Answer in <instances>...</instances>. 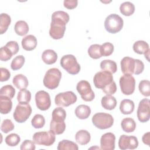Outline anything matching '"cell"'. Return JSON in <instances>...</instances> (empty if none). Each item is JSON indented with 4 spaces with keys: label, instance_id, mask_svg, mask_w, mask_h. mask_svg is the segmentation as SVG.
I'll use <instances>...</instances> for the list:
<instances>
[{
    "label": "cell",
    "instance_id": "cell-1",
    "mask_svg": "<svg viewBox=\"0 0 150 150\" xmlns=\"http://www.w3.org/2000/svg\"><path fill=\"white\" fill-rule=\"evenodd\" d=\"M69 14L62 11H55L52 15L49 35L53 39H62L66 30V25L69 21Z\"/></svg>",
    "mask_w": 150,
    "mask_h": 150
},
{
    "label": "cell",
    "instance_id": "cell-2",
    "mask_svg": "<svg viewBox=\"0 0 150 150\" xmlns=\"http://www.w3.org/2000/svg\"><path fill=\"white\" fill-rule=\"evenodd\" d=\"M120 64L121 71L124 74L138 75L141 74L144 69V64L141 60L130 57H124Z\"/></svg>",
    "mask_w": 150,
    "mask_h": 150
},
{
    "label": "cell",
    "instance_id": "cell-3",
    "mask_svg": "<svg viewBox=\"0 0 150 150\" xmlns=\"http://www.w3.org/2000/svg\"><path fill=\"white\" fill-rule=\"evenodd\" d=\"M61 78V71L57 68H51L45 73L43 78V84L46 88L53 90L58 87Z\"/></svg>",
    "mask_w": 150,
    "mask_h": 150
},
{
    "label": "cell",
    "instance_id": "cell-4",
    "mask_svg": "<svg viewBox=\"0 0 150 150\" xmlns=\"http://www.w3.org/2000/svg\"><path fill=\"white\" fill-rule=\"evenodd\" d=\"M124 25L122 18L117 14L112 13L108 15L105 19L104 27L110 33H116L120 32Z\"/></svg>",
    "mask_w": 150,
    "mask_h": 150
},
{
    "label": "cell",
    "instance_id": "cell-5",
    "mask_svg": "<svg viewBox=\"0 0 150 150\" xmlns=\"http://www.w3.org/2000/svg\"><path fill=\"white\" fill-rule=\"evenodd\" d=\"M93 125L98 129H105L110 128L114 124L112 116L108 113L98 112L92 117Z\"/></svg>",
    "mask_w": 150,
    "mask_h": 150
},
{
    "label": "cell",
    "instance_id": "cell-6",
    "mask_svg": "<svg viewBox=\"0 0 150 150\" xmlns=\"http://www.w3.org/2000/svg\"><path fill=\"white\" fill-rule=\"evenodd\" d=\"M61 66L69 74H77L80 70V66L77 62L76 58L72 54L63 56L60 62Z\"/></svg>",
    "mask_w": 150,
    "mask_h": 150
},
{
    "label": "cell",
    "instance_id": "cell-7",
    "mask_svg": "<svg viewBox=\"0 0 150 150\" xmlns=\"http://www.w3.org/2000/svg\"><path fill=\"white\" fill-rule=\"evenodd\" d=\"M55 134L51 131L35 132L33 135V142L39 145L50 146L55 141Z\"/></svg>",
    "mask_w": 150,
    "mask_h": 150
},
{
    "label": "cell",
    "instance_id": "cell-8",
    "mask_svg": "<svg viewBox=\"0 0 150 150\" xmlns=\"http://www.w3.org/2000/svg\"><path fill=\"white\" fill-rule=\"evenodd\" d=\"M32 110L31 106L28 104H19L15 108L13 117L14 120L19 122H25L31 115Z\"/></svg>",
    "mask_w": 150,
    "mask_h": 150
},
{
    "label": "cell",
    "instance_id": "cell-9",
    "mask_svg": "<svg viewBox=\"0 0 150 150\" xmlns=\"http://www.w3.org/2000/svg\"><path fill=\"white\" fill-rule=\"evenodd\" d=\"M76 89L84 101H91L94 100L95 94L88 81L86 80L80 81L77 84Z\"/></svg>",
    "mask_w": 150,
    "mask_h": 150
},
{
    "label": "cell",
    "instance_id": "cell-10",
    "mask_svg": "<svg viewBox=\"0 0 150 150\" xmlns=\"http://www.w3.org/2000/svg\"><path fill=\"white\" fill-rule=\"evenodd\" d=\"M76 95L71 91L60 93L55 96L54 102L56 105L60 107H68L77 101Z\"/></svg>",
    "mask_w": 150,
    "mask_h": 150
},
{
    "label": "cell",
    "instance_id": "cell-11",
    "mask_svg": "<svg viewBox=\"0 0 150 150\" xmlns=\"http://www.w3.org/2000/svg\"><path fill=\"white\" fill-rule=\"evenodd\" d=\"M120 86L121 92L125 95H131L135 88V80L131 74H124L120 79Z\"/></svg>",
    "mask_w": 150,
    "mask_h": 150
},
{
    "label": "cell",
    "instance_id": "cell-12",
    "mask_svg": "<svg viewBox=\"0 0 150 150\" xmlns=\"http://www.w3.org/2000/svg\"><path fill=\"white\" fill-rule=\"evenodd\" d=\"M113 81V76L112 74L105 71L97 72L95 74L93 78V82L95 87L100 89L105 88Z\"/></svg>",
    "mask_w": 150,
    "mask_h": 150
},
{
    "label": "cell",
    "instance_id": "cell-13",
    "mask_svg": "<svg viewBox=\"0 0 150 150\" xmlns=\"http://www.w3.org/2000/svg\"><path fill=\"white\" fill-rule=\"evenodd\" d=\"M150 101L148 98H144L139 103L137 109V117L141 122H146L150 118Z\"/></svg>",
    "mask_w": 150,
    "mask_h": 150
},
{
    "label": "cell",
    "instance_id": "cell-14",
    "mask_svg": "<svg viewBox=\"0 0 150 150\" xmlns=\"http://www.w3.org/2000/svg\"><path fill=\"white\" fill-rule=\"evenodd\" d=\"M35 102L37 107L42 110H48L51 105V100L49 94L44 91L40 90L35 94Z\"/></svg>",
    "mask_w": 150,
    "mask_h": 150
},
{
    "label": "cell",
    "instance_id": "cell-15",
    "mask_svg": "<svg viewBox=\"0 0 150 150\" xmlns=\"http://www.w3.org/2000/svg\"><path fill=\"white\" fill-rule=\"evenodd\" d=\"M138 146V139L133 135H122L120 136L118 141V146L122 150L134 149Z\"/></svg>",
    "mask_w": 150,
    "mask_h": 150
},
{
    "label": "cell",
    "instance_id": "cell-16",
    "mask_svg": "<svg viewBox=\"0 0 150 150\" xmlns=\"http://www.w3.org/2000/svg\"><path fill=\"white\" fill-rule=\"evenodd\" d=\"M115 136L112 132L103 134L100 138L101 149L103 150H114L115 149Z\"/></svg>",
    "mask_w": 150,
    "mask_h": 150
},
{
    "label": "cell",
    "instance_id": "cell-17",
    "mask_svg": "<svg viewBox=\"0 0 150 150\" xmlns=\"http://www.w3.org/2000/svg\"><path fill=\"white\" fill-rule=\"evenodd\" d=\"M21 44L23 49L25 50H32L35 49L37 46L36 38L32 35H27L22 39Z\"/></svg>",
    "mask_w": 150,
    "mask_h": 150
},
{
    "label": "cell",
    "instance_id": "cell-18",
    "mask_svg": "<svg viewBox=\"0 0 150 150\" xmlns=\"http://www.w3.org/2000/svg\"><path fill=\"white\" fill-rule=\"evenodd\" d=\"M12 102L11 99L3 96H0V111L2 114H8L12 110Z\"/></svg>",
    "mask_w": 150,
    "mask_h": 150
},
{
    "label": "cell",
    "instance_id": "cell-19",
    "mask_svg": "<svg viewBox=\"0 0 150 150\" xmlns=\"http://www.w3.org/2000/svg\"><path fill=\"white\" fill-rule=\"evenodd\" d=\"M75 139L77 143L81 145L87 144L91 139L90 134L87 130L81 129L77 131L75 135Z\"/></svg>",
    "mask_w": 150,
    "mask_h": 150
},
{
    "label": "cell",
    "instance_id": "cell-20",
    "mask_svg": "<svg viewBox=\"0 0 150 150\" xmlns=\"http://www.w3.org/2000/svg\"><path fill=\"white\" fill-rule=\"evenodd\" d=\"M42 59L43 62L46 64H52L56 62L57 59V54L53 50L47 49L42 53Z\"/></svg>",
    "mask_w": 150,
    "mask_h": 150
},
{
    "label": "cell",
    "instance_id": "cell-21",
    "mask_svg": "<svg viewBox=\"0 0 150 150\" xmlns=\"http://www.w3.org/2000/svg\"><path fill=\"white\" fill-rule=\"evenodd\" d=\"M135 108V104L133 101L129 99H124L122 100L120 105V110L121 112L125 115L131 114Z\"/></svg>",
    "mask_w": 150,
    "mask_h": 150
},
{
    "label": "cell",
    "instance_id": "cell-22",
    "mask_svg": "<svg viewBox=\"0 0 150 150\" xmlns=\"http://www.w3.org/2000/svg\"><path fill=\"white\" fill-rule=\"evenodd\" d=\"M12 83L17 88L20 90L26 88L29 84L27 77L22 74H18L14 76Z\"/></svg>",
    "mask_w": 150,
    "mask_h": 150
},
{
    "label": "cell",
    "instance_id": "cell-23",
    "mask_svg": "<svg viewBox=\"0 0 150 150\" xmlns=\"http://www.w3.org/2000/svg\"><path fill=\"white\" fill-rule=\"evenodd\" d=\"M102 107L105 110H112L117 105V100L115 98L111 95H106L104 96L101 101Z\"/></svg>",
    "mask_w": 150,
    "mask_h": 150
},
{
    "label": "cell",
    "instance_id": "cell-24",
    "mask_svg": "<svg viewBox=\"0 0 150 150\" xmlns=\"http://www.w3.org/2000/svg\"><path fill=\"white\" fill-rule=\"evenodd\" d=\"M74 112L78 118L84 120L87 119L90 116L91 114V109L89 106L81 104L76 107Z\"/></svg>",
    "mask_w": 150,
    "mask_h": 150
},
{
    "label": "cell",
    "instance_id": "cell-25",
    "mask_svg": "<svg viewBox=\"0 0 150 150\" xmlns=\"http://www.w3.org/2000/svg\"><path fill=\"white\" fill-rule=\"evenodd\" d=\"M100 68L103 71H108L111 74L115 73L117 70V66L114 61L111 60H104L100 63Z\"/></svg>",
    "mask_w": 150,
    "mask_h": 150
},
{
    "label": "cell",
    "instance_id": "cell-26",
    "mask_svg": "<svg viewBox=\"0 0 150 150\" xmlns=\"http://www.w3.org/2000/svg\"><path fill=\"white\" fill-rule=\"evenodd\" d=\"M121 126L124 132H132L136 128V122L133 118H125L122 120Z\"/></svg>",
    "mask_w": 150,
    "mask_h": 150
},
{
    "label": "cell",
    "instance_id": "cell-27",
    "mask_svg": "<svg viewBox=\"0 0 150 150\" xmlns=\"http://www.w3.org/2000/svg\"><path fill=\"white\" fill-rule=\"evenodd\" d=\"M134 51L139 54L146 53L149 50V45L147 42L144 40H138L133 45Z\"/></svg>",
    "mask_w": 150,
    "mask_h": 150
},
{
    "label": "cell",
    "instance_id": "cell-28",
    "mask_svg": "<svg viewBox=\"0 0 150 150\" xmlns=\"http://www.w3.org/2000/svg\"><path fill=\"white\" fill-rule=\"evenodd\" d=\"M66 129V124L64 121L57 122L51 120L50 124V130H51L54 134L60 135L64 132Z\"/></svg>",
    "mask_w": 150,
    "mask_h": 150
},
{
    "label": "cell",
    "instance_id": "cell-29",
    "mask_svg": "<svg viewBox=\"0 0 150 150\" xmlns=\"http://www.w3.org/2000/svg\"><path fill=\"white\" fill-rule=\"evenodd\" d=\"M120 12L124 16H131L135 12L134 5L129 1L122 3L120 6Z\"/></svg>",
    "mask_w": 150,
    "mask_h": 150
},
{
    "label": "cell",
    "instance_id": "cell-30",
    "mask_svg": "<svg viewBox=\"0 0 150 150\" xmlns=\"http://www.w3.org/2000/svg\"><path fill=\"white\" fill-rule=\"evenodd\" d=\"M11 22V16L5 13H2L0 16V33L4 34L8 29Z\"/></svg>",
    "mask_w": 150,
    "mask_h": 150
},
{
    "label": "cell",
    "instance_id": "cell-31",
    "mask_svg": "<svg viewBox=\"0 0 150 150\" xmlns=\"http://www.w3.org/2000/svg\"><path fill=\"white\" fill-rule=\"evenodd\" d=\"M14 29L17 35L19 36H24L29 31V26L25 21H18L15 25Z\"/></svg>",
    "mask_w": 150,
    "mask_h": 150
},
{
    "label": "cell",
    "instance_id": "cell-32",
    "mask_svg": "<svg viewBox=\"0 0 150 150\" xmlns=\"http://www.w3.org/2000/svg\"><path fill=\"white\" fill-rule=\"evenodd\" d=\"M57 149L58 150H78V145L74 142L63 139L59 142Z\"/></svg>",
    "mask_w": 150,
    "mask_h": 150
},
{
    "label": "cell",
    "instance_id": "cell-33",
    "mask_svg": "<svg viewBox=\"0 0 150 150\" xmlns=\"http://www.w3.org/2000/svg\"><path fill=\"white\" fill-rule=\"evenodd\" d=\"M31 99L30 92L24 88L21 90L17 96V100L20 104H28L30 102Z\"/></svg>",
    "mask_w": 150,
    "mask_h": 150
},
{
    "label": "cell",
    "instance_id": "cell-34",
    "mask_svg": "<svg viewBox=\"0 0 150 150\" xmlns=\"http://www.w3.org/2000/svg\"><path fill=\"white\" fill-rule=\"evenodd\" d=\"M66 117V111L62 107H57L52 112V120L57 122H63Z\"/></svg>",
    "mask_w": 150,
    "mask_h": 150
},
{
    "label": "cell",
    "instance_id": "cell-35",
    "mask_svg": "<svg viewBox=\"0 0 150 150\" xmlns=\"http://www.w3.org/2000/svg\"><path fill=\"white\" fill-rule=\"evenodd\" d=\"M101 45L98 44L91 45L88 49V54L89 56L94 59H97L102 57L101 53Z\"/></svg>",
    "mask_w": 150,
    "mask_h": 150
},
{
    "label": "cell",
    "instance_id": "cell-36",
    "mask_svg": "<svg viewBox=\"0 0 150 150\" xmlns=\"http://www.w3.org/2000/svg\"><path fill=\"white\" fill-rule=\"evenodd\" d=\"M139 92L145 97L150 96V82L147 80H141L138 86Z\"/></svg>",
    "mask_w": 150,
    "mask_h": 150
},
{
    "label": "cell",
    "instance_id": "cell-37",
    "mask_svg": "<svg viewBox=\"0 0 150 150\" xmlns=\"http://www.w3.org/2000/svg\"><path fill=\"white\" fill-rule=\"evenodd\" d=\"M15 94V89L11 85H5L1 87L0 90V96L7 97L12 99Z\"/></svg>",
    "mask_w": 150,
    "mask_h": 150
},
{
    "label": "cell",
    "instance_id": "cell-38",
    "mask_svg": "<svg viewBox=\"0 0 150 150\" xmlns=\"http://www.w3.org/2000/svg\"><path fill=\"white\" fill-rule=\"evenodd\" d=\"M25 62V57L22 55L16 56L12 61L11 67L13 70H17L20 69L24 64Z\"/></svg>",
    "mask_w": 150,
    "mask_h": 150
},
{
    "label": "cell",
    "instance_id": "cell-39",
    "mask_svg": "<svg viewBox=\"0 0 150 150\" xmlns=\"http://www.w3.org/2000/svg\"><path fill=\"white\" fill-rule=\"evenodd\" d=\"M32 125L35 128H41L45 124V119L41 114H36L31 121Z\"/></svg>",
    "mask_w": 150,
    "mask_h": 150
},
{
    "label": "cell",
    "instance_id": "cell-40",
    "mask_svg": "<svg viewBox=\"0 0 150 150\" xmlns=\"http://www.w3.org/2000/svg\"><path fill=\"white\" fill-rule=\"evenodd\" d=\"M5 143L10 146H16L21 141L20 137L15 133L11 134L6 136L5 139Z\"/></svg>",
    "mask_w": 150,
    "mask_h": 150
},
{
    "label": "cell",
    "instance_id": "cell-41",
    "mask_svg": "<svg viewBox=\"0 0 150 150\" xmlns=\"http://www.w3.org/2000/svg\"><path fill=\"white\" fill-rule=\"evenodd\" d=\"M114 45L110 42H105L101 45V53L102 56H108L114 52Z\"/></svg>",
    "mask_w": 150,
    "mask_h": 150
},
{
    "label": "cell",
    "instance_id": "cell-42",
    "mask_svg": "<svg viewBox=\"0 0 150 150\" xmlns=\"http://www.w3.org/2000/svg\"><path fill=\"white\" fill-rule=\"evenodd\" d=\"M14 124L11 120L5 119L2 121L1 124V129L4 133L7 134L9 132L12 131L14 129Z\"/></svg>",
    "mask_w": 150,
    "mask_h": 150
},
{
    "label": "cell",
    "instance_id": "cell-43",
    "mask_svg": "<svg viewBox=\"0 0 150 150\" xmlns=\"http://www.w3.org/2000/svg\"><path fill=\"white\" fill-rule=\"evenodd\" d=\"M13 56L11 52L5 46L1 48L0 59L1 61L6 62L9 60Z\"/></svg>",
    "mask_w": 150,
    "mask_h": 150
},
{
    "label": "cell",
    "instance_id": "cell-44",
    "mask_svg": "<svg viewBox=\"0 0 150 150\" xmlns=\"http://www.w3.org/2000/svg\"><path fill=\"white\" fill-rule=\"evenodd\" d=\"M5 46L11 52L13 55L16 54L19 50L18 43L16 41H9L6 44Z\"/></svg>",
    "mask_w": 150,
    "mask_h": 150
},
{
    "label": "cell",
    "instance_id": "cell-45",
    "mask_svg": "<svg viewBox=\"0 0 150 150\" xmlns=\"http://www.w3.org/2000/svg\"><path fill=\"white\" fill-rule=\"evenodd\" d=\"M102 90L107 95H112V94H114L117 91V86H116L115 82L114 81H113L108 86H107L105 88H103Z\"/></svg>",
    "mask_w": 150,
    "mask_h": 150
},
{
    "label": "cell",
    "instance_id": "cell-46",
    "mask_svg": "<svg viewBox=\"0 0 150 150\" xmlns=\"http://www.w3.org/2000/svg\"><path fill=\"white\" fill-rule=\"evenodd\" d=\"M35 142L33 141L26 139L21 144L20 149L21 150H25V149H30V150H35L36 147L35 145Z\"/></svg>",
    "mask_w": 150,
    "mask_h": 150
},
{
    "label": "cell",
    "instance_id": "cell-47",
    "mask_svg": "<svg viewBox=\"0 0 150 150\" xmlns=\"http://www.w3.org/2000/svg\"><path fill=\"white\" fill-rule=\"evenodd\" d=\"M0 71H1L0 81L1 82H3V81L8 80L11 77L10 71L7 69L4 68V67H1Z\"/></svg>",
    "mask_w": 150,
    "mask_h": 150
},
{
    "label": "cell",
    "instance_id": "cell-48",
    "mask_svg": "<svg viewBox=\"0 0 150 150\" xmlns=\"http://www.w3.org/2000/svg\"><path fill=\"white\" fill-rule=\"evenodd\" d=\"M78 1L77 0H65L63 2L64 6L68 9H73L77 7Z\"/></svg>",
    "mask_w": 150,
    "mask_h": 150
},
{
    "label": "cell",
    "instance_id": "cell-49",
    "mask_svg": "<svg viewBox=\"0 0 150 150\" xmlns=\"http://www.w3.org/2000/svg\"><path fill=\"white\" fill-rule=\"evenodd\" d=\"M142 141L144 144L149 146L150 145V132H148L144 134L142 138Z\"/></svg>",
    "mask_w": 150,
    "mask_h": 150
}]
</instances>
